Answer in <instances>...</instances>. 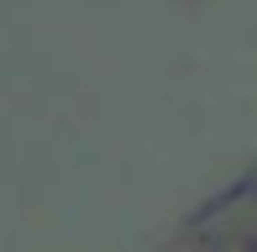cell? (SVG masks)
Returning a JSON list of instances; mask_svg holds the SVG:
<instances>
[{
    "label": "cell",
    "instance_id": "6da1fadb",
    "mask_svg": "<svg viewBox=\"0 0 257 252\" xmlns=\"http://www.w3.org/2000/svg\"><path fill=\"white\" fill-rule=\"evenodd\" d=\"M179 252H257V168L184 226Z\"/></svg>",
    "mask_w": 257,
    "mask_h": 252
}]
</instances>
